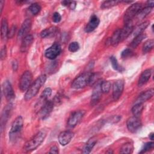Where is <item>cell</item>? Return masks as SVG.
<instances>
[{
	"instance_id": "d590c367",
	"label": "cell",
	"mask_w": 154,
	"mask_h": 154,
	"mask_svg": "<svg viewBox=\"0 0 154 154\" xmlns=\"http://www.w3.org/2000/svg\"><path fill=\"white\" fill-rule=\"evenodd\" d=\"M153 146H154V143L152 141H150V142H147L146 143H145L142 149H141V150L139 152L140 153H146L152 149H153Z\"/></svg>"
},
{
	"instance_id": "cb8c5ba5",
	"label": "cell",
	"mask_w": 154,
	"mask_h": 154,
	"mask_svg": "<svg viewBox=\"0 0 154 154\" xmlns=\"http://www.w3.org/2000/svg\"><path fill=\"white\" fill-rule=\"evenodd\" d=\"M150 23L149 21H145L142 22L141 23L139 24L138 26H137L133 30V32L132 34H134L135 36L139 35L140 34L143 33V31L146 29V28L149 26Z\"/></svg>"
},
{
	"instance_id": "e575fe53",
	"label": "cell",
	"mask_w": 154,
	"mask_h": 154,
	"mask_svg": "<svg viewBox=\"0 0 154 154\" xmlns=\"http://www.w3.org/2000/svg\"><path fill=\"white\" fill-rule=\"evenodd\" d=\"M52 94V90L51 88H46L42 93L40 95V100L41 101H47L48 97Z\"/></svg>"
},
{
	"instance_id": "ffe728a7",
	"label": "cell",
	"mask_w": 154,
	"mask_h": 154,
	"mask_svg": "<svg viewBox=\"0 0 154 154\" xmlns=\"http://www.w3.org/2000/svg\"><path fill=\"white\" fill-rule=\"evenodd\" d=\"M34 41V37L32 35L28 34L25 36L23 39L20 46V51L22 52H25L28 51Z\"/></svg>"
},
{
	"instance_id": "ac0fdd59",
	"label": "cell",
	"mask_w": 154,
	"mask_h": 154,
	"mask_svg": "<svg viewBox=\"0 0 154 154\" xmlns=\"http://www.w3.org/2000/svg\"><path fill=\"white\" fill-rule=\"evenodd\" d=\"M100 20L99 18L96 15H93L90 19L88 23L87 24L85 28V31L86 32H90L94 31L99 25Z\"/></svg>"
},
{
	"instance_id": "f6af8a7d",
	"label": "cell",
	"mask_w": 154,
	"mask_h": 154,
	"mask_svg": "<svg viewBox=\"0 0 154 154\" xmlns=\"http://www.w3.org/2000/svg\"><path fill=\"white\" fill-rule=\"evenodd\" d=\"M76 2L75 1H70L69 5V7H70V8L71 10H74L76 7Z\"/></svg>"
},
{
	"instance_id": "6da1fadb",
	"label": "cell",
	"mask_w": 154,
	"mask_h": 154,
	"mask_svg": "<svg viewBox=\"0 0 154 154\" xmlns=\"http://www.w3.org/2000/svg\"><path fill=\"white\" fill-rule=\"evenodd\" d=\"M46 80V76L45 75H41L39 76L30 85L25 94L24 99L26 101L31 100L38 92L40 88L45 84Z\"/></svg>"
},
{
	"instance_id": "2e32d148",
	"label": "cell",
	"mask_w": 154,
	"mask_h": 154,
	"mask_svg": "<svg viewBox=\"0 0 154 154\" xmlns=\"http://www.w3.org/2000/svg\"><path fill=\"white\" fill-rule=\"evenodd\" d=\"M74 134L70 131H64L60 133L58 135V141L62 146H66L70 143Z\"/></svg>"
},
{
	"instance_id": "9a60e30c",
	"label": "cell",
	"mask_w": 154,
	"mask_h": 154,
	"mask_svg": "<svg viewBox=\"0 0 154 154\" xmlns=\"http://www.w3.org/2000/svg\"><path fill=\"white\" fill-rule=\"evenodd\" d=\"M32 22L30 19H25L22 24L17 34V37L20 38H23L25 36L28 35V32L31 28Z\"/></svg>"
},
{
	"instance_id": "681fc988",
	"label": "cell",
	"mask_w": 154,
	"mask_h": 154,
	"mask_svg": "<svg viewBox=\"0 0 154 154\" xmlns=\"http://www.w3.org/2000/svg\"><path fill=\"white\" fill-rule=\"evenodd\" d=\"M4 1L1 0L0 1V7H1V13H2V10H3V7H4Z\"/></svg>"
},
{
	"instance_id": "e0dca14e",
	"label": "cell",
	"mask_w": 154,
	"mask_h": 154,
	"mask_svg": "<svg viewBox=\"0 0 154 154\" xmlns=\"http://www.w3.org/2000/svg\"><path fill=\"white\" fill-rule=\"evenodd\" d=\"M134 29V27L132 22L125 24L124 27L122 29H120V42L127 38L129 36V35L132 33Z\"/></svg>"
},
{
	"instance_id": "ab89813d",
	"label": "cell",
	"mask_w": 154,
	"mask_h": 154,
	"mask_svg": "<svg viewBox=\"0 0 154 154\" xmlns=\"http://www.w3.org/2000/svg\"><path fill=\"white\" fill-rule=\"evenodd\" d=\"M61 19V16L58 12H55L52 16V20L55 23H58Z\"/></svg>"
},
{
	"instance_id": "60d3db41",
	"label": "cell",
	"mask_w": 154,
	"mask_h": 154,
	"mask_svg": "<svg viewBox=\"0 0 154 154\" xmlns=\"http://www.w3.org/2000/svg\"><path fill=\"white\" fill-rule=\"evenodd\" d=\"M16 31V26H12L10 29L8 30V38H12Z\"/></svg>"
},
{
	"instance_id": "f1b7e54d",
	"label": "cell",
	"mask_w": 154,
	"mask_h": 154,
	"mask_svg": "<svg viewBox=\"0 0 154 154\" xmlns=\"http://www.w3.org/2000/svg\"><path fill=\"white\" fill-rule=\"evenodd\" d=\"M146 37V34L142 33L139 35H137L135 36V38L132 40V41L131 43V47L132 48H137L139 44Z\"/></svg>"
},
{
	"instance_id": "603a6c76",
	"label": "cell",
	"mask_w": 154,
	"mask_h": 154,
	"mask_svg": "<svg viewBox=\"0 0 154 154\" xmlns=\"http://www.w3.org/2000/svg\"><path fill=\"white\" fill-rule=\"evenodd\" d=\"M8 30L7 20L6 19L3 18L2 19L1 25V36L3 40H5L8 38Z\"/></svg>"
},
{
	"instance_id": "4dcf8cb0",
	"label": "cell",
	"mask_w": 154,
	"mask_h": 154,
	"mask_svg": "<svg viewBox=\"0 0 154 154\" xmlns=\"http://www.w3.org/2000/svg\"><path fill=\"white\" fill-rule=\"evenodd\" d=\"M153 43H154L153 39H149L146 41L143 46V48H142L143 52L144 54H147L149 52L153 49Z\"/></svg>"
},
{
	"instance_id": "836d02e7",
	"label": "cell",
	"mask_w": 154,
	"mask_h": 154,
	"mask_svg": "<svg viewBox=\"0 0 154 154\" xmlns=\"http://www.w3.org/2000/svg\"><path fill=\"white\" fill-rule=\"evenodd\" d=\"M111 84L109 81H102L100 82V90L102 93H108L111 88Z\"/></svg>"
},
{
	"instance_id": "3957f363",
	"label": "cell",
	"mask_w": 154,
	"mask_h": 154,
	"mask_svg": "<svg viewBox=\"0 0 154 154\" xmlns=\"http://www.w3.org/2000/svg\"><path fill=\"white\" fill-rule=\"evenodd\" d=\"M92 72H84L77 76L72 83V87L75 89H81L89 85Z\"/></svg>"
},
{
	"instance_id": "f35d334b",
	"label": "cell",
	"mask_w": 154,
	"mask_h": 154,
	"mask_svg": "<svg viewBox=\"0 0 154 154\" xmlns=\"http://www.w3.org/2000/svg\"><path fill=\"white\" fill-rule=\"evenodd\" d=\"M68 49L70 52H75L78 51L79 49V45L78 42H73L69 45Z\"/></svg>"
},
{
	"instance_id": "7c38bea8",
	"label": "cell",
	"mask_w": 154,
	"mask_h": 154,
	"mask_svg": "<svg viewBox=\"0 0 154 154\" xmlns=\"http://www.w3.org/2000/svg\"><path fill=\"white\" fill-rule=\"evenodd\" d=\"M84 111L81 110L76 111L73 112L70 115L67 120L68 126L70 128H74L75 126H76L82 119V117L84 116Z\"/></svg>"
},
{
	"instance_id": "7dc6e473",
	"label": "cell",
	"mask_w": 154,
	"mask_h": 154,
	"mask_svg": "<svg viewBox=\"0 0 154 154\" xmlns=\"http://www.w3.org/2000/svg\"><path fill=\"white\" fill-rule=\"evenodd\" d=\"M12 64H13L12 65V67L13 69V70L16 71V69H17V63L16 62V61H14V62H13Z\"/></svg>"
},
{
	"instance_id": "b9f144b4",
	"label": "cell",
	"mask_w": 154,
	"mask_h": 154,
	"mask_svg": "<svg viewBox=\"0 0 154 154\" xmlns=\"http://www.w3.org/2000/svg\"><path fill=\"white\" fill-rule=\"evenodd\" d=\"M6 56H7V49H6V46H4L1 50V53H0L1 60H5L6 58Z\"/></svg>"
},
{
	"instance_id": "bcb514c9",
	"label": "cell",
	"mask_w": 154,
	"mask_h": 154,
	"mask_svg": "<svg viewBox=\"0 0 154 154\" xmlns=\"http://www.w3.org/2000/svg\"><path fill=\"white\" fill-rule=\"evenodd\" d=\"M146 4L147 5V7H151V8H153V5H154V1H147Z\"/></svg>"
},
{
	"instance_id": "277c9868",
	"label": "cell",
	"mask_w": 154,
	"mask_h": 154,
	"mask_svg": "<svg viewBox=\"0 0 154 154\" xmlns=\"http://www.w3.org/2000/svg\"><path fill=\"white\" fill-rule=\"evenodd\" d=\"M23 125V120L22 116L17 117L13 121L9 132V137L11 141L16 140L20 134Z\"/></svg>"
},
{
	"instance_id": "d6986e66",
	"label": "cell",
	"mask_w": 154,
	"mask_h": 154,
	"mask_svg": "<svg viewBox=\"0 0 154 154\" xmlns=\"http://www.w3.org/2000/svg\"><path fill=\"white\" fill-rule=\"evenodd\" d=\"M153 93H154V90L153 88H150V89L143 92L142 93H141L139 95L138 98L136 99V100L135 101V103H143L144 102L150 99L153 96Z\"/></svg>"
},
{
	"instance_id": "4316f807",
	"label": "cell",
	"mask_w": 154,
	"mask_h": 154,
	"mask_svg": "<svg viewBox=\"0 0 154 154\" xmlns=\"http://www.w3.org/2000/svg\"><path fill=\"white\" fill-rule=\"evenodd\" d=\"M120 29H117L114 32L112 37L109 40L110 45L114 46L117 45L120 42Z\"/></svg>"
},
{
	"instance_id": "8fae6325",
	"label": "cell",
	"mask_w": 154,
	"mask_h": 154,
	"mask_svg": "<svg viewBox=\"0 0 154 154\" xmlns=\"http://www.w3.org/2000/svg\"><path fill=\"white\" fill-rule=\"evenodd\" d=\"M2 93L6 99L11 102L15 98V94L10 82L8 80L5 81L2 84Z\"/></svg>"
},
{
	"instance_id": "44dd1931",
	"label": "cell",
	"mask_w": 154,
	"mask_h": 154,
	"mask_svg": "<svg viewBox=\"0 0 154 154\" xmlns=\"http://www.w3.org/2000/svg\"><path fill=\"white\" fill-rule=\"evenodd\" d=\"M152 75L151 69H146L142 72L141 74L138 81V87H141L146 84L148 81L149 80Z\"/></svg>"
},
{
	"instance_id": "ee69618b",
	"label": "cell",
	"mask_w": 154,
	"mask_h": 154,
	"mask_svg": "<svg viewBox=\"0 0 154 154\" xmlns=\"http://www.w3.org/2000/svg\"><path fill=\"white\" fill-rule=\"evenodd\" d=\"M50 153H59V150H58V148L57 146H53L51 147L50 149V151H49Z\"/></svg>"
},
{
	"instance_id": "5b68a950",
	"label": "cell",
	"mask_w": 154,
	"mask_h": 154,
	"mask_svg": "<svg viewBox=\"0 0 154 154\" xmlns=\"http://www.w3.org/2000/svg\"><path fill=\"white\" fill-rule=\"evenodd\" d=\"M143 8V5L141 3L135 2L129 6L125 13L123 20L125 24L132 22V20L136 16L138 13Z\"/></svg>"
},
{
	"instance_id": "d6a6232c",
	"label": "cell",
	"mask_w": 154,
	"mask_h": 154,
	"mask_svg": "<svg viewBox=\"0 0 154 154\" xmlns=\"http://www.w3.org/2000/svg\"><path fill=\"white\" fill-rule=\"evenodd\" d=\"M28 9H29V11L32 14L37 15L40 11L41 7L37 3H33V4L30 5Z\"/></svg>"
},
{
	"instance_id": "7bdbcfd3",
	"label": "cell",
	"mask_w": 154,
	"mask_h": 154,
	"mask_svg": "<svg viewBox=\"0 0 154 154\" xmlns=\"http://www.w3.org/2000/svg\"><path fill=\"white\" fill-rule=\"evenodd\" d=\"M120 119H121V116H114L109 119V122L112 123H116L119 122L120 120Z\"/></svg>"
},
{
	"instance_id": "d4e9b609",
	"label": "cell",
	"mask_w": 154,
	"mask_h": 154,
	"mask_svg": "<svg viewBox=\"0 0 154 154\" xmlns=\"http://www.w3.org/2000/svg\"><path fill=\"white\" fill-rule=\"evenodd\" d=\"M58 28L55 26H52L49 28H46L40 32V35L42 38H46L54 35L57 32Z\"/></svg>"
},
{
	"instance_id": "7402d4cb",
	"label": "cell",
	"mask_w": 154,
	"mask_h": 154,
	"mask_svg": "<svg viewBox=\"0 0 154 154\" xmlns=\"http://www.w3.org/2000/svg\"><path fill=\"white\" fill-rule=\"evenodd\" d=\"M96 143H97V138L95 137H93L90 138L87 141L85 146H84V148L82 149V153L85 154L90 153L92 150V149H93L95 144H96Z\"/></svg>"
},
{
	"instance_id": "52a82bcc",
	"label": "cell",
	"mask_w": 154,
	"mask_h": 154,
	"mask_svg": "<svg viewBox=\"0 0 154 154\" xmlns=\"http://www.w3.org/2000/svg\"><path fill=\"white\" fill-rule=\"evenodd\" d=\"M55 103L53 100H47L38 110V116L44 120L48 118L52 112Z\"/></svg>"
},
{
	"instance_id": "30bf717a",
	"label": "cell",
	"mask_w": 154,
	"mask_h": 154,
	"mask_svg": "<svg viewBox=\"0 0 154 154\" xmlns=\"http://www.w3.org/2000/svg\"><path fill=\"white\" fill-rule=\"evenodd\" d=\"M125 86V82L123 79H118L114 82L112 85V97L116 101L121 97Z\"/></svg>"
},
{
	"instance_id": "8d00e7d4",
	"label": "cell",
	"mask_w": 154,
	"mask_h": 154,
	"mask_svg": "<svg viewBox=\"0 0 154 154\" xmlns=\"http://www.w3.org/2000/svg\"><path fill=\"white\" fill-rule=\"evenodd\" d=\"M109 60H110V61H111V63L112 68L114 70H116L121 72L122 71V70H121L122 67H120V66H119V64L118 63L117 58L114 56H111V57H110Z\"/></svg>"
},
{
	"instance_id": "484cf974",
	"label": "cell",
	"mask_w": 154,
	"mask_h": 154,
	"mask_svg": "<svg viewBox=\"0 0 154 154\" xmlns=\"http://www.w3.org/2000/svg\"><path fill=\"white\" fill-rule=\"evenodd\" d=\"M144 106L142 103H135V105L132 108V113L134 116L139 117L143 110Z\"/></svg>"
},
{
	"instance_id": "1f68e13d",
	"label": "cell",
	"mask_w": 154,
	"mask_h": 154,
	"mask_svg": "<svg viewBox=\"0 0 154 154\" xmlns=\"http://www.w3.org/2000/svg\"><path fill=\"white\" fill-rule=\"evenodd\" d=\"M120 1H106L102 3L100 8L102 9H106L111 8L115 5H117L118 4L120 3Z\"/></svg>"
},
{
	"instance_id": "4fadbf2b",
	"label": "cell",
	"mask_w": 154,
	"mask_h": 154,
	"mask_svg": "<svg viewBox=\"0 0 154 154\" xmlns=\"http://www.w3.org/2000/svg\"><path fill=\"white\" fill-rule=\"evenodd\" d=\"M13 108V105L11 102H10L8 105L5 106V107L4 108L1 116V132H2L5 126V125L8 120V119L10 117L11 112Z\"/></svg>"
},
{
	"instance_id": "74e56055",
	"label": "cell",
	"mask_w": 154,
	"mask_h": 154,
	"mask_svg": "<svg viewBox=\"0 0 154 154\" xmlns=\"http://www.w3.org/2000/svg\"><path fill=\"white\" fill-rule=\"evenodd\" d=\"M134 52L133 51H132L131 49L130 48H126L125 49H124L122 53H121V57L122 58H129V57H131L132 56Z\"/></svg>"
},
{
	"instance_id": "c3c4849f",
	"label": "cell",
	"mask_w": 154,
	"mask_h": 154,
	"mask_svg": "<svg viewBox=\"0 0 154 154\" xmlns=\"http://www.w3.org/2000/svg\"><path fill=\"white\" fill-rule=\"evenodd\" d=\"M70 1H63L61 2V4L64 6H68L69 7V5L70 4Z\"/></svg>"
},
{
	"instance_id": "5bb4252c",
	"label": "cell",
	"mask_w": 154,
	"mask_h": 154,
	"mask_svg": "<svg viewBox=\"0 0 154 154\" xmlns=\"http://www.w3.org/2000/svg\"><path fill=\"white\" fill-rule=\"evenodd\" d=\"M100 82L97 81V84H96L95 87L93 88L91 97V100H90L91 106H95L100 101L102 93L100 90Z\"/></svg>"
},
{
	"instance_id": "83f0119b",
	"label": "cell",
	"mask_w": 154,
	"mask_h": 154,
	"mask_svg": "<svg viewBox=\"0 0 154 154\" xmlns=\"http://www.w3.org/2000/svg\"><path fill=\"white\" fill-rule=\"evenodd\" d=\"M152 10V8L147 7V6L144 8H142L141 9V10L136 15L137 19L139 20L143 19L151 12Z\"/></svg>"
},
{
	"instance_id": "9c48e42d",
	"label": "cell",
	"mask_w": 154,
	"mask_h": 154,
	"mask_svg": "<svg viewBox=\"0 0 154 154\" xmlns=\"http://www.w3.org/2000/svg\"><path fill=\"white\" fill-rule=\"evenodd\" d=\"M141 122L139 117L133 116L129 118L126 122V126L129 132L135 133L141 127Z\"/></svg>"
},
{
	"instance_id": "f546056e",
	"label": "cell",
	"mask_w": 154,
	"mask_h": 154,
	"mask_svg": "<svg viewBox=\"0 0 154 154\" xmlns=\"http://www.w3.org/2000/svg\"><path fill=\"white\" fill-rule=\"evenodd\" d=\"M133 144L130 142H128L122 145L120 150V153L122 154H129L133 152Z\"/></svg>"
},
{
	"instance_id": "f907efd6",
	"label": "cell",
	"mask_w": 154,
	"mask_h": 154,
	"mask_svg": "<svg viewBox=\"0 0 154 154\" xmlns=\"http://www.w3.org/2000/svg\"><path fill=\"white\" fill-rule=\"evenodd\" d=\"M149 138H150L152 141H153V139H154V134H153V132H151V133L149 134Z\"/></svg>"
},
{
	"instance_id": "8992f818",
	"label": "cell",
	"mask_w": 154,
	"mask_h": 154,
	"mask_svg": "<svg viewBox=\"0 0 154 154\" xmlns=\"http://www.w3.org/2000/svg\"><path fill=\"white\" fill-rule=\"evenodd\" d=\"M32 73L29 71H25L22 75L19 83V87L22 91H26L32 84Z\"/></svg>"
},
{
	"instance_id": "7a4b0ae2",
	"label": "cell",
	"mask_w": 154,
	"mask_h": 154,
	"mask_svg": "<svg viewBox=\"0 0 154 154\" xmlns=\"http://www.w3.org/2000/svg\"><path fill=\"white\" fill-rule=\"evenodd\" d=\"M46 136V132L42 130L37 132L32 138L26 142L23 146V150L26 152H31L36 149L44 141Z\"/></svg>"
},
{
	"instance_id": "ba28073f",
	"label": "cell",
	"mask_w": 154,
	"mask_h": 154,
	"mask_svg": "<svg viewBox=\"0 0 154 154\" xmlns=\"http://www.w3.org/2000/svg\"><path fill=\"white\" fill-rule=\"evenodd\" d=\"M61 52V47L60 45L55 43L45 51V55L49 60H54L60 55Z\"/></svg>"
}]
</instances>
